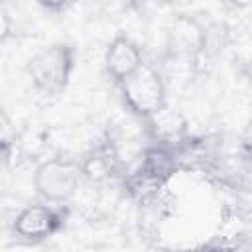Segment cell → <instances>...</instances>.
<instances>
[{
  "mask_svg": "<svg viewBox=\"0 0 252 252\" xmlns=\"http://www.w3.org/2000/svg\"><path fill=\"white\" fill-rule=\"evenodd\" d=\"M65 222L63 211L49 203L24 207L12 220V234L28 244H37L51 238Z\"/></svg>",
  "mask_w": 252,
  "mask_h": 252,
  "instance_id": "obj_4",
  "label": "cell"
},
{
  "mask_svg": "<svg viewBox=\"0 0 252 252\" xmlns=\"http://www.w3.org/2000/svg\"><path fill=\"white\" fill-rule=\"evenodd\" d=\"M240 148H242V154L252 159V122L246 126L244 134H242V140H240Z\"/></svg>",
  "mask_w": 252,
  "mask_h": 252,
  "instance_id": "obj_8",
  "label": "cell"
},
{
  "mask_svg": "<svg viewBox=\"0 0 252 252\" xmlns=\"http://www.w3.org/2000/svg\"><path fill=\"white\" fill-rule=\"evenodd\" d=\"M175 169H177V158L173 154V148L167 146V144L156 142V144H152L144 150L140 165H138L136 171L140 175L152 179V181L167 185V181L171 179Z\"/></svg>",
  "mask_w": 252,
  "mask_h": 252,
  "instance_id": "obj_7",
  "label": "cell"
},
{
  "mask_svg": "<svg viewBox=\"0 0 252 252\" xmlns=\"http://www.w3.org/2000/svg\"><path fill=\"white\" fill-rule=\"evenodd\" d=\"M120 89L124 106L140 120H152L163 108H167V87L159 69L144 65L130 81Z\"/></svg>",
  "mask_w": 252,
  "mask_h": 252,
  "instance_id": "obj_2",
  "label": "cell"
},
{
  "mask_svg": "<svg viewBox=\"0 0 252 252\" xmlns=\"http://www.w3.org/2000/svg\"><path fill=\"white\" fill-rule=\"evenodd\" d=\"M118 167H120V156L112 140H104L93 146L81 159L83 177L89 181H96V183L106 181L112 175H116Z\"/></svg>",
  "mask_w": 252,
  "mask_h": 252,
  "instance_id": "obj_6",
  "label": "cell"
},
{
  "mask_svg": "<svg viewBox=\"0 0 252 252\" xmlns=\"http://www.w3.org/2000/svg\"><path fill=\"white\" fill-rule=\"evenodd\" d=\"M83 179L81 161L65 156H55L41 161L33 171V189L43 203H67L79 189Z\"/></svg>",
  "mask_w": 252,
  "mask_h": 252,
  "instance_id": "obj_3",
  "label": "cell"
},
{
  "mask_svg": "<svg viewBox=\"0 0 252 252\" xmlns=\"http://www.w3.org/2000/svg\"><path fill=\"white\" fill-rule=\"evenodd\" d=\"M102 63H104L106 75L116 87H122L146 65L142 47L126 33H116L108 41Z\"/></svg>",
  "mask_w": 252,
  "mask_h": 252,
  "instance_id": "obj_5",
  "label": "cell"
},
{
  "mask_svg": "<svg viewBox=\"0 0 252 252\" xmlns=\"http://www.w3.org/2000/svg\"><path fill=\"white\" fill-rule=\"evenodd\" d=\"M248 77H250V85H252V65H250V75Z\"/></svg>",
  "mask_w": 252,
  "mask_h": 252,
  "instance_id": "obj_9",
  "label": "cell"
},
{
  "mask_svg": "<svg viewBox=\"0 0 252 252\" xmlns=\"http://www.w3.org/2000/svg\"><path fill=\"white\" fill-rule=\"evenodd\" d=\"M75 69V47L67 41H55L35 51L28 63L26 73L37 93L43 96H59L69 87Z\"/></svg>",
  "mask_w": 252,
  "mask_h": 252,
  "instance_id": "obj_1",
  "label": "cell"
}]
</instances>
